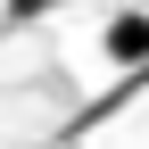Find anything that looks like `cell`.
Returning a JSON list of instances; mask_svg holds the SVG:
<instances>
[{
  "label": "cell",
  "mask_w": 149,
  "mask_h": 149,
  "mask_svg": "<svg viewBox=\"0 0 149 149\" xmlns=\"http://www.w3.org/2000/svg\"><path fill=\"white\" fill-rule=\"evenodd\" d=\"M100 50H108V66H149V8H124V17H108V33H100Z\"/></svg>",
  "instance_id": "1"
},
{
  "label": "cell",
  "mask_w": 149,
  "mask_h": 149,
  "mask_svg": "<svg viewBox=\"0 0 149 149\" xmlns=\"http://www.w3.org/2000/svg\"><path fill=\"white\" fill-rule=\"evenodd\" d=\"M50 8H66V0H8V25H33V17H50Z\"/></svg>",
  "instance_id": "2"
}]
</instances>
